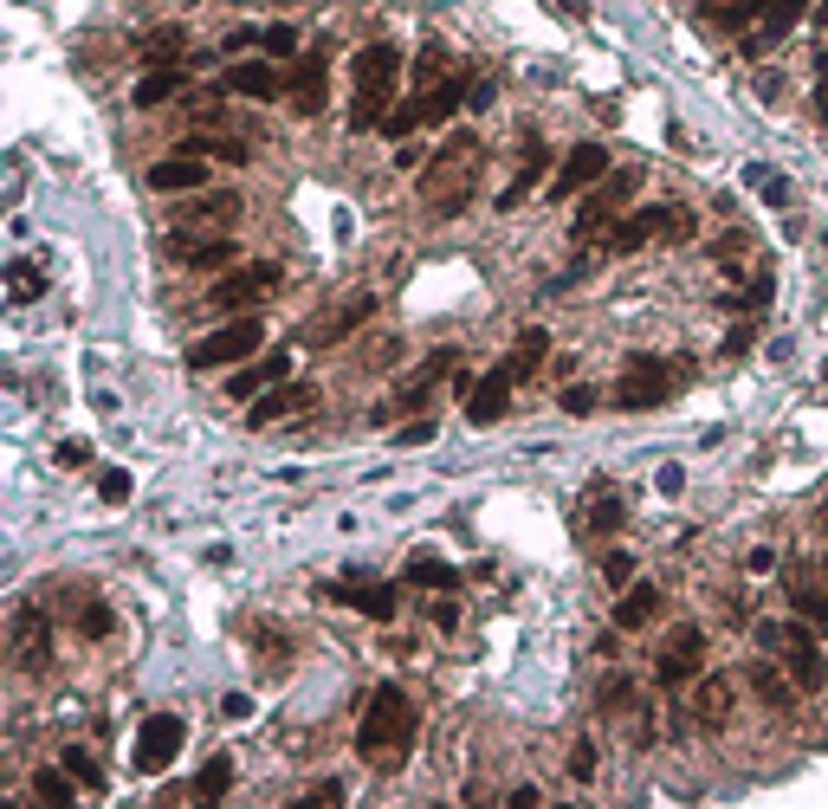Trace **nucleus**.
<instances>
[{
  "label": "nucleus",
  "mask_w": 828,
  "mask_h": 809,
  "mask_svg": "<svg viewBox=\"0 0 828 809\" xmlns=\"http://www.w3.org/2000/svg\"><path fill=\"white\" fill-rule=\"evenodd\" d=\"M414 732H421V713H414L409 693H402L395 680L369 686L363 719H356V758L376 764V771H402L409 751H414Z\"/></svg>",
  "instance_id": "f257e3e1"
},
{
  "label": "nucleus",
  "mask_w": 828,
  "mask_h": 809,
  "mask_svg": "<svg viewBox=\"0 0 828 809\" xmlns=\"http://www.w3.org/2000/svg\"><path fill=\"white\" fill-rule=\"evenodd\" d=\"M349 72H356V111H349V130H382L389 97H395V72H402V46L376 39V46H363V53L349 59Z\"/></svg>",
  "instance_id": "f03ea898"
},
{
  "label": "nucleus",
  "mask_w": 828,
  "mask_h": 809,
  "mask_svg": "<svg viewBox=\"0 0 828 809\" xmlns=\"http://www.w3.org/2000/svg\"><path fill=\"white\" fill-rule=\"evenodd\" d=\"M758 648L783 655L796 693H823L828 686V655H823V642H816V622H758Z\"/></svg>",
  "instance_id": "7ed1b4c3"
},
{
  "label": "nucleus",
  "mask_w": 828,
  "mask_h": 809,
  "mask_svg": "<svg viewBox=\"0 0 828 809\" xmlns=\"http://www.w3.org/2000/svg\"><path fill=\"white\" fill-rule=\"evenodd\" d=\"M480 162V143L467 137V130H453L447 143H440V155L427 162V175H421V195H434V215H460L467 208V169Z\"/></svg>",
  "instance_id": "20e7f679"
},
{
  "label": "nucleus",
  "mask_w": 828,
  "mask_h": 809,
  "mask_svg": "<svg viewBox=\"0 0 828 809\" xmlns=\"http://www.w3.org/2000/svg\"><path fill=\"white\" fill-rule=\"evenodd\" d=\"M266 344V324L260 317H233L220 331H207L202 344H188V369H227V363H246L253 350Z\"/></svg>",
  "instance_id": "39448f33"
},
{
  "label": "nucleus",
  "mask_w": 828,
  "mask_h": 809,
  "mask_svg": "<svg viewBox=\"0 0 828 809\" xmlns=\"http://www.w3.org/2000/svg\"><path fill=\"white\" fill-rule=\"evenodd\" d=\"M182 744H188V719L182 713H149L137 726V771L142 777H156V771H169L175 758H182Z\"/></svg>",
  "instance_id": "423d86ee"
},
{
  "label": "nucleus",
  "mask_w": 828,
  "mask_h": 809,
  "mask_svg": "<svg viewBox=\"0 0 828 809\" xmlns=\"http://www.w3.org/2000/svg\"><path fill=\"white\" fill-rule=\"evenodd\" d=\"M634 188H641V175L634 169H609L596 188H589V201L576 208V240H589V233H602V227L616 221L621 208L634 201Z\"/></svg>",
  "instance_id": "0eeeda50"
},
{
  "label": "nucleus",
  "mask_w": 828,
  "mask_h": 809,
  "mask_svg": "<svg viewBox=\"0 0 828 809\" xmlns=\"http://www.w3.org/2000/svg\"><path fill=\"white\" fill-rule=\"evenodd\" d=\"M278 273L273 259H253V266H233L227 279H214V311H253V304H266L278 292Z\"/></svg>",
  "instance_id": "6e6552de"
},
{
  "label": "nucleus",
  "mask_w": 828,
  "mask_h": 809,
  "mask_svg": "<svg viewBox=\"0 0 828 809\" xmlns=\"http://www.w3.org/2000/svg\"><path fill=\"white\" fill-rule=\"evenodd\" d=\"M654 233H667V240H692V215H687V208H641V215L616 221L609 246H616V253H641Z\"/></svg>",
  "instance_id": "1a4fd4ad"
},
{
  "label": "nucleus",
  "mask_w": 828,
  "mask_h": 809,
  "mask_svg": "<svg viewBox=\"0 0 828 809\" xmlns=\"http://www.w3.org/2000/svg\"><path fill=\"white\" fill-rule=\"evenodd\" d=\"M667 395H674V363H660V357H628L621 389H616L621 408H660Z\"/></svg>",
  "instance_id": "9d476101"
},
{
  "label": "nucleus",
  "mask_w": 828,
  "mask_h": 809,
  "mask_svg": "<svg viewBox=\"0 0 828 809\" xmlns=\"http://www.w3.org/2000/svg\"><path fill=\"white\" fill-rule=\"evenodd\" d=\"M699 667H705V628H674L667 635V648H660V661H654V680L674 693V686H687V680H699Z\"/></svg>",
  "instance_id": "9b49d317"
},
{
  "label": "nucleus",
  "mask_w": 828,
  "mask_h": 809,
  "mask_svg": "<svg viewBox=\"0 0 828 809\" xmlns=\"http://www.w3.org/2000/svg\"><path fill=\"white\" fill-rule=\"evenodd\" d=\"M13 661H20V673L53 667V622H46L39 602H20V615H13Z\"/></svg>",
  "instance_id": "f8f14e48"
},
{
  "label": "nucleus",
  "mask_w": 828,
  "mask_h": 809,
  "mask_svg": "<svg viewBox=\"0 0 828 809\" xmlns=\"http://www.w3.org/2000/svg\"><path fill=\"white\" fill-rule=\"evenodd\" d=\"M162 253H169L175 266H195V273H227V266H233V240H227V233H188V227H175V233L162 240Z\"/></svg>",
  "instance_id": "ddd939ff"
},
{
  "label": "nucleus",
  "mask_w": 828,
  "mask_h": 809,
  "mask_svg": "<svg viewBox=\"0 0 828 809\" xmlns=\"http://www.w3.org/2000/svg\"><path fill=\"white\" fill-rule=\"evenodd\" d=\"M609 175V149L602 143H576L570 155H563V169H556V182L544 188L551 201H570V195H583V188H596Z\"/></svg>",
  "instance_id": "4468645a"
},
{
  "label": "nucleus",
  "mask_w": 828,
  "mask_h": 809,
  "mask_svg": "<svg viewBox=\"0 0 828 809\" xmlns=\"http://www.w3.org/2000/svg\"><path fill=\"white\" fill-rule=\"evenodd\" d=\"M511 369L498 363V369H485L480 382H467V421L473 428H492V421H505V408H511Z\"/></svg>",
  "instance_id": "2eb2a0df"
},
{
  "label": "nucleus",
  "mask_w": 828,
  "mask_h": 809,
  "mask_svg": "<svg viewBox=\"0 0 828 809\" xmlns=\"http://www.w3.org/2000/svg\"><path fill=\"white\" fill-rule=\"evenodd\" d=\"M732 726V673H705L692 693V732H725Z\"/></svg>",
  "instance_id": "dca6fc26"
},
{
  "label": "nucleus",
  "mask_w": 828,
  "mask_h": 809,
  "mask_svg": "<svg viewBox=\"0 0 828 809\" xmlns=\"http://www.w3.org/2000/svg\"><path fill=\"white\" fill-rule=\"evenodd\" d=\"M240 208H246V201H240L233 188H202V195H195V201L175 215V227H207V233H214V227H233V221H240Z\"/></svg>",
  "instance_id": "f3484780"
},
{
  "label": "nucleus",
  "mask_w": 828,
  "mask_h": 809,
  "mask_svg": "<svg viewBox=\"0 0 828 809\" xmlns=\"http://www.w3.org/2000/svg\"><path fill=\"white\" fill-rule=\"evenodd\" d=\"M278 382H291V350H273L266 363H246L233 382H227V395H233V402H260V395L278 389Z\"/></svg>",
  "instance_id": "a211bd4d"
},
{
  "label": "nucleus",
  "mask_w": 828,
  "mask_h": 809,
  "mask_svg": "<svg viewBox=\"0 0 828 809\" xmlns=\"http://www.w3.org/2000/svg\"><path fill=\"white\" fill-rule=\"evenodd\" d=\"M207 182H214V175H207L202 155H169V162L149 169V188H156V195H195Z\"/></svg>",
  "instance_id": "6ab92c4d"
},
{
  "label": "nucleus",
  "mask_w": 828,
  "mask_h": 809,
  "mask_svg": "<svg viewBox=\"0 0 828 809\" xmlns=\"http://www.w3.org/2000/svg\"><path fill=\"white\" fill-rule=\"evenodd\" d=\"M318 402V389L311 382H278V389H266L253 408H246V421L253 428H266V421H285V415H298V408H311Z\"/></svg>",
  "instance_id": "aec40b11"
},
{
  "label": "nucleus",
  "mask_w": 828,
  "mask_h": 809,
  "mask_svg": "<svg viewBox=\"0 0 828 809\" xmlns=\"http://www.w3.org/2000/svg\"><path fill=\"white\" fill-rule=\"evenodd\" d=\"M227 91H240V97H266V104H273V97L291 91V78L278 72L273 59H246V66H233V72H227Z\"/></svg>",
  "instance_id": "412c9836"
},
{
  "label": "nucleus",
  "mask_w": 828,
  "mask_h": 809,
  "mask_svg": "<svg viewBox=\"0 0 828 809\" xmlns=\"http://www.w3.org/2000/svg\"><path fill=\"white\" fill-rule=\"evenodd\" d=\"M745 686L758 693L770 713H790L796 706V680H790V667H777V661H751L745 667Z\"/></svg>",
  "instance_id": "4be33fe9"
},
{
  "label": "nucleus",
  "mask_w": 828,
  "mask_h": 809,
  "mask_svg": "<svg viewBox=\"0 0 828 809\" xmlns=\"http://www.w3.org/2000/svg\"><path fill=\"white\" fill-rule=\"evenodd\" d=\"M803 13H809V0H770V7H763V26L745 39V53H751V59H758V53H770L783 33H796V20H803Z\"/></svg>",
  "instance_id": "5701e85b"
},
{
  "label": "nucleus",
  "mask_w": 828,
  "mask_h": 809,
  "mask_svg": "<svg viewBox=\"0 0 828 809\" xmlns=\"http://www.w3.org/2000/svg\"><path fill=\"white\" fill-rule=\"evenodd\" d=\"M331 596L344 602V609H356V615H369V622H395V589L389 583H369V589H356V583H331Z\"/></svg>",
  "instance_id": "b1692460"
},
{
  "label": "nucleus",
  "mask_w": 828,
  "mask_h": 809,
  "mask_svg": "<svg viewBox=\"0 0 828 809\" xmlns=\"http://www.w3.org/2000/svg\"><path fill=\"white\" fill-rule=\"evenodd\" d=\"M544 169H551V149H544V137H531V143H525V162H518V182H511V188H498V208L511 215V208H518V201L544 182Z\"/></svg>",
  "instance_id": "393cba45"
},
{
  "label": "nucleus",
  "mask_w": 828,
  "mask_h": 809,
  "mask_svg": "<svg viewBox=\"0 0 828 809\" xmlns=\"http://www.w3.org/2000/svg\"><path fill=\"white\" fill-rule=\"evenodd\" d=\"M324 97H331L324 59H304V66L291 72V111H298V117H318V111H324Z\"/></svg>",
  "instance_id": "a878e982"
},
{
  "label": "nucleus",
  "mask_w": 828,
  "mask_h": 809,
  "mask_svg": "<svg viewBox=\"0 0 828 809\" xmlns=\"http://www.w3.org/2000/svg\"><path fill=\"white\" fill-rule=\"evenodd\" d=\"M544 357H551V331H538V324H525L518 337H511V357H505V369L525 382V375H538L544 369Z\"/></svg>",
  "instance_id": "bb28decb"
},
{
  "label": "nucleus",
  "mask_w": 828,
  "mask_h": 809,
  "mask_svg": "<svg viewBox=\"0 0 828 809\" xmlns=\"http://www.w3.org/2000/svg\"><path fill=\"white\" fill-rule=\"evenodd\" d=\"M660 589L654 583H634V589H621V602H616V628H647L654 615H660Z\"/></svg>",
  "instance_id": "cd10ccee"
},
{
  "label": "nucleus",
  "mask_w": 828,
  "mask_h": 809,
  "mask_svg": "<svg viewBox=\"0 0 828 809\" xmlns=\"http://www.w3.org/2000/svg\"><path fill=\"white\" fill-rule=\"evenodd\" d=\"M453 363H460L453 350H434V357H427V369H421V375H409V382L395 389V408H421V402H427V389H434V375H447Z\"/></svg>",
  "instance_id": "c85d7f7f"
},
{
  "label": "nucleus",
  "mask_w": 828,
  "mask_h": 809,
  "mask_svg": "<svg viewBox=\"0 0 828 809\" xmlns=\"http://www.w3.org/2000/svg\"><path fill=\"white\" fill-rule=\"evenodd\" d=\"M175 91H182V72H175V66H149L130 97H137V111H156V104H169Z\"/></svg>",
  "instance_id": "c756f323"
},
{
  "label": "nucleus",
  "mask_w": 828,
  "mask_h": 809,
  "mask_svg": "<svg viewBox=\"0 0 828 809\" xmlns=\"http://www.w3.org/2000/svg\"><path fill=\"white\" fill-rule=\"evenodd\" d=\"M78 790H84V784H78L71 771H53V764H46V771H33V797H39V804H59V809H66Z\"/></svg>",
  "instance_id": "7c9ffc66"
},
{
  "label": "nucleus",
  "mask_w": 828,
  "mask_h": 809,
  "mask_svg": "<svg viewBox=\"0 0 828 809\" xmlns=\"http://www.w3.org/2000/svg\"><path fill=\"white\" fill-rule=\"evenodd\" d=\"M699 7H705V20H712V26H732V33H738L745 20H758L770 0H699Z\"/></svg>",
  "instance_id": "2f4dec72"
},
{
  "label": "nucleus",
  "mask_w": 828,
  "mask_h": 809,
  "mask_svg": "<svg viewBox=\"0 0 828 809\" xmlns=\"http://www.w3.org/2000/svg\"><path fill=\"white\" fill-rule=\"evenodd\" d=\"M39 292H46V273H39L33 259H13V266H7V298H13V304H33Z\"/></svg>",
  "instance_id": "473e14b6"
},
{
  "label": "nucleus",
  "mask_w": 828,
  "mask_h": 809,
  "mask_svg": "<svg viewBox=\"0 0 828 809\" xmlns=\"http://www.w3.org/2000/svg\"><path fill=\"white\" fill-rule=\"evenodd\" d=\"M369 311H376V298H356V304H344V311H337V317H331L324 331H311V344H337V337H349V331H356V324H363Z\"/></svg>",
  "instance_id": "72a5a7b5"
},
{
  "label": "nucleus",
  "mask_w": 828,
  "mask_h": 809,
  "mask_svg": "<svg viewBox=\"0 0 828 809\" xmlns=\"http://www.w3.org/2000/svg\"><path fill=\"white\" fill-rule=\"evenodd\" d=\"M227 790H233V758H207L202 777H195V797L214 804V797H227Z\"/></svg>",
  "instance_id": "f704fd0d"
},
{
  "label": "nucleus",
  "mask_w": 828,
  "mask_h": 809,
  "mask_svg": "<svg viewBox=\"0 0 828 809\" xmlns=\"http://www.w3.org/2000/svg\"><path fill=\"white\" fill-rule=\"evenodd\" d=\"M409 583H427V589H460V570L440 564V557H414L409 564Z\"/></svg>",
  "instance_id": "c9c22d12"
},
{
  "label": "nucleus",
  "mask_w": 828,
  "mask_h": 809,
  "mask_svg": "<svg viewBox=\"0 0 828 809\" xmlns=\"http://www.w3.org/2000/svg\"><path fill=\"white\" fill-rule=\"evenodd\" d=\"M59 758H66V771L78 777V784H84V790H104V764H97V758H91L84 744H71V751H59Z\"/></svg>",
  "instance_id": "e433bc0d"
},
{
  "label": "nucleus",
  "mask_w": 828,
  "mask_h": 809,
  "mask_svg": "<svg viewBox=\"0 0 828 809\" xmlns=\"http://www.w3.org/2000/svg\"><path fill=\"white\" fill-rule=\"evenodd\" d=\"M621 518H628V506H621L616 493H596V506H589V531H621Z\"/></svg>",
  "instance_id": "4c0bfd02"
},
{
  "label": "nucleus",
  "mask_w": 828,
  "mask_h": 809,
  "mask_svg": "<svg viewBox=\"0 0 828 809\" xmlns=\"http://www.w3.org/2000/svg\"><path fill=\"white\" fill-rule=\"evenodd\" d=\"M130 493H137V479H130L124 466H104V479H97V499H104V506H130Z\"/></svg>",
  "instance_id": "58836bf2"
},
{
  "label": "nucleus",
  "mask_w": 828,
  "mask_h": 809,
  "mask_svg": "<svg viewBox=\"0 0 828 809\" xmlns=\"http://www.w3.org/2000/svg\"><path fill=\"white\" fill-rule=\"evenodd\" d=\"M182 39H188L182 26H156V33H142V53H149V59H175Z\"/></svg>",
  "instance_id": "ea45409f"
},
{
  "label": "nucleus",
  "mask_w": 828,
  "mask_h": 809,
  "mask_svg": "<svg viewBox=\"0 0 828 809\" xmlns=\"http://www.w3.org/2000/svg\"><path fill=\"white\" fill-rule=\"evenodd\" d=\"M563 771H570L576 784H589V777H596V744H589V738H576V744L563 751Z\"/></svg>",
  "instance_id": "a19ab883"
},
{
  "label": "nucleus",
  "mask_w": 828,
  "mask_h": 809,
  "mask_svg": "<svg viewBox=\"0 0 828 809\" xmlns=\"http://www.w3.org/2000/svg\"><path fill=\"white\" fill-rule=\"evenodd\" d=\"M596 706H602V713L634 706V680H628V673H609V680H602V693H596Z\"/></svg>",
  "instance_id": "79ce46f5"
},
{
  "label": "nucleus",
  "mask_w": 828,
  "mask_h": 809,
  "mask_svg": "<svg viewBox=\"0 0 828 809\" xmlns=\"http://www.w3.org/2000/svg\"><path fill=\"white\" fill-rule=\"evenodd\" d=\"M790 602H796V615H803V622H828V596L816 583H796V589H790Z\"/></svg>",
  "instance_id": "37998d69"
},
{
  "label": "nucleus",
  "mask_w": 828,
  "mask_h": 809,
  "mask_svg": "<svg viewBox=\"0 0 828 809\" xmlns=\"http://www.w3.org/2000/svg\"><path fill=\"white\" fill-rule=\"evenodd\" d=\"M421 130V97L414 104H395L389 117H382V137H414Z\"/></svg>",
  "instance_id": "c03bdc74"
},
{
  "label": "nucleus",
  "mask_w": 828,
  "mask_h": 809,
  "mask_svg": "<svg viewBox=\"0 0 828 809\" xmlns=\"http://www.w3.org/2000/svg\"><path fill=\"white\" fill-rule=\"evenodd\" d=\"M260 46H266L273 59H291V53H298V26H285V20H278V26H266V33H260Z\"/></svg>",
  "instance_id": "a18cd8bd"
},
{
  "label": "nucleus",
  "mask_w": 828,
  "mask_h": 809,
  "mask_svg": "<svg viewBox=\"0 0 828 809\" xmlns=\"http://www.w3.org/2000/svg\"><path fill=\"white\" fill-rule=\"evenodd\" d=\"M602 577H609L616 589H628L634 583V551H609V557H602Z\"/></svg>",
  "instance_id": "49530a36"
},
{
  "label": "nucleus",
  "mask_w": 828,
  "mask_h": 809,
  "mask_svg": "<svg viewBox=\"0 0 828 809\" xmlns=\"http://www.w3.org/2000/svg\"><path fill=\"white\" fill-rule=\"evenodd\" d=\"M751 182H758V195L770 201V208H783V201H790V182H783V175H770V169H751Z\"/></svg>",
  "instance_id": "de8ad7c7"
},
{
  "label": "nucleus",
  "mask_w": 828,
  "mask_h": 809,
  "mask_svg": "<svg viewBox=\"0 0 828 809\" xmlns=\"http://www.w3.org/2000/svg\"><path fill=\"white\" fill-rule=\"evenodd\" d=\"M78 635H91V642H97V635H111V609H104V602H84V615H78Z\"/></svg>",
  "instance_id": "09e8293b"
},
{
  "label": "nucleus",
  "mask_w": 828,
  "mask_h": 809,
  "mask_svg": "<svg viewBox=\"0 0 828 809\" xmlns=\"http://www.w3.org/2000/svg\"><path fill=\"white\" fill-rule=\"evenodd\" d=\"M725 304H732V311H763V304H770V279H758V286H745L738 298L725 292Z\"/></svg>",
  "instance_id": "8fccbe9b"
},
{
  "label": "nucleus",
  "mask_w": 828,
  "mask_h": 809,
  "mask_svg": "<svg viewBox=\"0 0 828 809\" xmlns=\"http://www.w3.org/2000/svg\"><path fill=\"white\" fill-rule=\"evenodd\" d=\"M563 408H570V415H589V408H596V389H589V382H570V389H563Z\"/></svg>",
  "instance_id": "3c124183"
},
{
  "label": "nucleus",
  "mask_w": 828,
  "mask_h": 809,
  "mask_svg": "<svg viewBox=\"0 0 828 809\" xmlns=\"http://www.w3.org/2000/svg\"><path fill=\"white\" fill-rule=\"evenodd\" d=\"M427 441H434V421H427V415H421V421H409V428L395 435V447H427Z\"/></svg>",
  "instance_id": "603ef678"
},
{
  "label": "nucleus",
  "mask_w": 828,
  "mask_h": 809,
  "mask_svg": "<svg viewBox=\"0 0 828 809\" xmlns=\"http://www.w3.org/2000/svg\"><path fill=\"white\" fill-rule=\"evenodd\" d=\"M544 804V797H538V790H531V784H518V790H511V797H505V809H538Z\"/></svg>",
  "instance_id": "864d4df0"
},
{
  "label": "nucleus",
  "mask_w": 828,
  "mask_h": 809,
  "mask_svg": "<svg viewBox=\"0 0 828 809\" xmlns=\"http://www.w3.org/2000/svg\"><path fill=\"white\" fill-rule=\"evenodd\" d=\"M220 713H227V719H246V713H253V700H246V693H227V700H220Z\"/></svg>",
  "instance_id": "5fc2aeb1"
},
{
  "label": "nucleus",
  "mask_w": 828,
  "mask_h": 809,
  "mask_svg": "<svg viewBox=\"0 0 828 809\" xmlns=\"http://www.w3.org/2000/svg\"><path fill=\"white\" fill-rule=\"evenodd\" d=\"M349 790L344 784H318V790H311V797H304V804H344Z\"/></svg>",
  "instance_id": "6e6d98bb"
},
{
  "label": "nucleus",
  "mask_w": 828,
  "mask_h": 809,
  "mask_svg": "<svg viewBox=\"0 0 828 809\" xmlns=\"http://www.w3.org/2000/svg\"><path fill=\"white\" fill-rule=\"evenodd\" d=\"M434 628H460V609L453 602H434Z\"/></svg>",
  "instance_id": "4d7b16f0"
},
{
  "label": "nucleus",
  "mask_w": 828,
  "mask_h": 809,
  "mask_svg": "<svg viewBox=\"0 0 828 809\" xmlns=\"http://www.w3.org/2000/svg\"><path fill=\"white\" fill-rule=\"evenodd\" d=\"M84 460H91V453H84V441H66V447H59V466H84Z\"/></svg>",
  "instance_id": "13d9d810"
},
{
  "label": "nucleus",
  "mask_w": 828,
  "mask_h": 809,
  "mask_svg": "<svg viewBox=\"0 0 828 809\" xmlns=\"http://www.w3.org/2000/svg\"><path fill=\"white\" fill-rule=\"evenodd\" d=\"M751 570H758V577H763V570H777V551H770V544H758V551H751Z\"/></svg>",
  "instance_id": "bf43d9fd"
},
{
  "label": "nucleus",
  "mask_w": 828,
  "mask_h": 809,
  "mask_svg": "<svg viewBox=\"0 0 828 809\" xmlns=\"http://www.w3.org/2000/svg\"><path fill=\"white\" fill-rule=\"evenodd\" d=\"M816 26H828V0H823V7H816Z\"/></svg>",
  "instance_id": "052dcab7"
},
{
  "label": "nucleus",
  "mask_w": 828,
  "mask_h": 809,
  "mask_svg": "<svg viewBox=\"0 0 828 809\" xmlns=\"http://www.w3.org/2000/svg\"><path fill=\"white\" fill-rule=\"evenodd\" d=\"M823 531H828V506H823Z\"/></svg>",
  "instance_id": "680f3d73"
},
{
  "label": "nucleus",
  "mask_w": 828,
  "mask_h": 809,
  "mask_svg": "<svg viewBox=\"0 0 828 809\" xmlns=\"http://www.w3.org/2000/svg\"><path fill=\"white\" fill-rule=\"evenodd\" d=\"M823 375H828V369H823Z\"/></svg>",
  "instance_id": "e2e57ef3"
}]
</instances>
